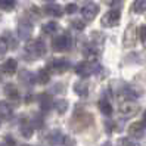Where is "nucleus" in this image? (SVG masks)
<instances>
[{
	"instance_id": "nucleus-1",
	"label": "nucleus",
	"mask_w": 146,
	"mask_h": 146,
	"mask_svg": "<svg viewBox=\"0 0 146 146\" xmlns=\"http://www.w3.org/2000/svg\"><path fill=\"white\" fill-rule=\"evenodd\" d=\"M100 68H102L100 64L94 62V61H83V62L75 65L74 71H75L77 75H80V77H83V78H86V77H90L93 74L99 72Z\"/></svg>"
},
{
	"instance_id": "nucleus-2",
	"label": "nucleus",
	"mask_w": 146,
	"mask_h": 146,
	"mask_svg": "<svg viewBox=\"0 0 146 146\" xmlns=\"http://www.w3.org/2000/svg\"><path fill=\"white\" fill-rule=\"evenodd\" d=\"M25 50L28 52L30 56H33V59L41 58V56H44V55H46V44L43 43V40L36 38V40L30 41L28 44L25 46Z\"/></svg>"
},
{
	"instance_id": "nucleus-3",
	"label": "nucleus",
	"mask_w": 146,
	"mask_h": 146,
	"mask_svg": "<svg viewBox=\"0 0 146 146\" xmlns=\"http://www.w3.org/2000/svg\"><path fill=\"white\" fill-rule=\"evenodd\" d=\"M119 18H121V11L119 9H112V11H109L106 12L104 16H102V25L106 28H111V27H115V25H118L119 22Z\"/></svg>"
},
{
	"instance_id": "nucleus-4",
	"label": "nucleus",
	"mask_w": 146,
	"mask_h": 146,
	"mask_svg": "<svg viewBox=\"0 0 146 146\" xmlns=\"http://www.w3.org/2000/svg\"><path fill=\"white\" fill-rule=\"evenodd\" d=\"M71 44H72V41L68 34H62V36L53 38L52 41V47L56 52H66V50L71 49Z\"/></svg>"
},
{
	"instance_id": "nucleus-5",
	"label": "nucleus",
	"mask_w": 146,
	"mask_h": 146,
	"mask_svg": "<svg viewBox=\"0 0 146 146\" xmlns=\"http://www.w3.org/2000/svg\"><path fill=\"white\" fill-rule=\"evenodd\" d=\"M68 68H70V62L65 61V59H55V61L47 64V70L55 72V74H62Z\"/></svg>"
},
{
	"instance_id": "nucleus-6",
	"label": "nucleus",
	"mask_w": 146,
	"mask_h": 146,
	"mask_svg": "<svg viewBox=\"0 0 146 146\" xmlns=\"http://www.w3.org/2000/svg\"><path fill=\"white\" fill-rule=\"evenodd\" d=\"M33 33V24L27 19H21L18 22V37L21 40H27Z\"/></svg>"
},
{
	"instance_id": "nucleus-7",
	"label": "nucleus",
	"mask_w": 146,
	"mask_h": 146,
	"mask_svg": "<svg viewBox=\"0 0 146 146\" xmlns=\"http://www.w3.org/2000/svg\"><path fill=\"white\" fill-rule=\"evenodd\" d=\"M137 109H139V106H137L134 102L131 100H124L119 104V114H123L124 117H131L137 112Z\"/></svg>"
},
{
	"instance_id": "nucleus-8",
	"label": "nucleus",
	"mask_w": 146,
	"mask_h": 146,
	"mask_svg": "<svg viewBox=\"0 0 146 146\" xmlns=\"http://www.w3.org/2000/svg\"><path fill=\"white\" fill-rule=\"evenodd\" d=\"M98 11H99V7L96 5H94V3H89V5H86L81 9V15H83V18L86 21H92V19L96 18Z\"/></svg>"
},
{
	"instance_id": "nucleus-9",
	"label": "nucleus",
	"mask_w": 146,
	"mask_h": 146,
	"mask_svg": "<svg viewBox=\"0 0 146 146\" xmlns=\"http://www.w3.org/2000/svg\"><path fill=\"white\" fill-rule=\"evenodd\" d=\"M145 131H146V124H143V123H133L128 127V133H130V136H133L134 139L143 137Z\"/></svg>"
},
{
	"instance_id": "nucleus-10",
	"label": "nucleus",
	"mask_w": 146,
	"mask_h": 146,
	"mask_svg": "<svg viewBox=\"0 0 146 146\" xmlns=\"http://www.w3.org/2000/svg\"><path fill=\"white\" fill-rule=\"evenodd\" d=\"M43 12H44L46 15H49V16H56V18H59V16H62L64 9L56 3H50V5H46L44 7H43Z\"/></svg>"
},
{
	"instance_id": "nucleus-11",
	"label": "nucleus",
	"mask_w": 146,
	"mask_h": 146,
	"mask_svg": "<svg viewBox=\"0 0 146 146\" xmlns=\"http://www.w3.org/2000/svg\"><path fill=\"white\" fill-rule=\"evenodd\" d=\"M123 43H124L125 47H131L136 43V34H134V27H133V25H128V27H127V30L124 33Z\"/></svg>"
},
{
	"instance_id": "nucleus-12",
	"label": "nucleus",
	"mask_w": 146,
	"mask_h": 146,
	"mask_svg": "<svg viewBox=\"0 0 146 146\" xmlns=\"http://www.w3.org/2000/svg\"><path fill=\"white\" fill-rule=\"evenodd\" d=\"M12 115H13L12 106L7 104V102L2 100V102H0V117H2L3 119H11Z\"/></svg>"
},
{
	"instance_id": "nucleus-13",
	"label": "nucleus",
	"mask_w": 146,
	"mask_h": 146,
	"mask_svg": "<svg viewBox=\"0 0 146 146\" xmlns=\"http://www.w3.org/2000/svg\"><path fill=\"white\" fill-rule=\"evenodd\" d=\"M74 92L81 98H86L89 94V84L86 81H78L74 84Z\"/></svg>"
},
{
	"instance_id": "nucleus-14",
	"label": "nucleus",
	"mask_w": 146,
	"mask_h": 146,
	"mask_svg": "<svg viewBox=\"0 0 146 146\" xmlns=\"http://www.w3.org/2000/svg\"><path fill=\"white\" fill-rule=\"evenodd\" d=\"M99 109H100V112L109 117L111 114H112V105H111V100H108L106 98H102L99 100Z\"/></svg>"
},
{
	"instance_id": "nucleus-15",
	"label": "nucleus",
	"mask_w": 146,
	"mask_h": 146,
	"mask_svg": "<svg viewBox=\"0 0 146 146\" xmlns=\"http://www.w3.org/2000/svg\"><path fill=\"white\" fill-rule=\"evenodd\" d=\"M5 93L11 100H18L19 99L18 89H16V86H13V84H6L5 86Z\"/></svg>"
},
{
	"instance_id": "nucleus-16",
	"label": "nucleus",
	"mask_w": 146,
	"mask_h": 146,
	"mask_svg": "<svg viewBox=\"0 0 146 146\" xmlns=\"http://www.w3.org/2000/svg\"><path fill=\"white\" fill-rule=\"evenodd\" d=\"M19 131H21V134L25 137V139H30V137L33 136V125L28 121L22 119V121H21V127H19Z\"/></svg>"
},
{
	"instance_id": "nucleus-17",
	"label": "nucleus",
	"mask_w": 146,
	"mask_h": 146,
	"mask_svg": "<svg viewBox=\"0 0 146 146\" xmlns=\"http://www.w3.org/2000/svg\"><path fill=\"white\" fill-rule=\"evenodd\" d=\"M50 108H52V98H50L49 94L43 93L40 96V109L44 111V112H47Z\"/></svg>"
},
{
	"instance_id": "nucleus-18",
	"label": "nucleus",
	"mask_w": 146,
	"mask_h": 146,
	"mask_svg": "<svg viewBox=\"0 0 146 146\" xmlns=\"http://www.w3.org/2000/svg\"><path fill=\"white\" fill-rule=\"evenodd\" d=\"M16 68H18V64H16L15 59H7L6 64L3 65V72L9 74V75H13L16 72Z\"/></svg>"
},
{
	"instance_id": "nucleus-19",
	"label": "nucleus",
	"mask_w": 146,
	"mask_h": 146,
	"mask_svg": "<svg viewBox=\"0 0 146 146\" xmlns=\"http://www.w3.org/2000/svg\"><path fill=\"white\" fill-rule=\"evenodd\" d=\"M37 83H40V84H47L49 83V80H50V71L49 70H40L38 72H37Z\"/></svg>"
},
{
	"instance_id": "nucleus-20",
	"label": "nucleus",
	"mask_w": 146,
	"mask_h": 146,
	"mask_svg": "<svg viewBox=\"0 0 146 146\" xmlns=\"http://www.w3.org/2000/svg\"><path fill=\"white\" fill-rule=\"evenodd\" d=\"M41 30H43V33H44V34H55V33L59 30V25H58L56 22L50 21V22H47V24L43 25Z\"/></svg>"
},
{
	"instance_id": "nucleus-21",
	"label": "nucleus",
	"mask_w": 146,
	"mask_h": 146,
	"mask_svg": "<svg viewBox=\"0 0 146 146\" xmlns=\"http://www.w3.org/2000/svg\"><path fill=\"white\" fill-rule=\"evenodd\" d=\"M131 9H133V12H136V13H143V12H146V0H136V2L133 3V6H131Z\"/></svg>"
},
{
	"instance_id": "nucleus-22",
	"label": "nucleus",
	"mask_w": 146,
	"mask_h": 146,
	"mask_svg": "<svg viewBox=\"0 0 146 146\" xmlns=\"http://www.w3.org/2000/svg\"><path fill=\"white\" fill-rule=\"evenodd\" d=\"M16 5V0H0V9L6 12H11Z\"/></svg>"
},
{
	"instance_id": "nucleus-23",
	"label": "nucleus",
	"mask_w": 146,
	"mask_h": 146,
	"mask_svg": "<svg viewBox=\"0 0 146 146\" xmlns=\"http://www.w3.org/2000/svg\"><path fill=\"white\" fill-rule=\"evenodd\" d=\"M117 145L118 146H139V143H136L134 140L128 139V137H121V139H118Z\"/></svg>"
},
{
	"instance_id": "nucleus-24",
	"label": "nucleus",
	"mask_w": 146,
	"mask_h": 146,
	"mask_svg": "<svg viewBox=\"0 0 146 146\" xmlns=\"http://www.w3.org/2000/svg\"><path fill=\"white\" fill-rule=\"evenodd\" d=\"M55 108H56V111H58L59 114H64L65 111L68 109V102L66 100H62V99L58 100L56 104H55Z\"/></svg>"
},
{
	"instance_id": "nucleus-25",
	"label": "nucleus",
	"mask_w": 146,
	"mask_h": 146,
	"mask_svg": "<svg viewBox=\"0 0 146 146\" xmlns=\"http://www.w3.org/2000/svg\"><path fill=\"white\" fill-rule=\"evenodd\" d=\"M64 139H65V137L59 133V131H53L52 134L49 136V140L53 142V143H61V142H64Z\"/></svg>"
},
{
	"instance_id": "nucleus-26",
	"label": "nucleus",
	"mask_w": 146,
	"mask_h": 146,
	"mask_svg": "<svg viewBox=\"0 0 146 146\" xmlns=\"http://www.w3.org/2000/svg\"><path fill=\"white\" fill-rule=\"evenodd\" d=\"M21 80L25 83V84H27V83H30V84H33L34 81V75L31 74V72H28V71H22L21 72Z\"/></svg>"
},
{
	"instance_id": "nucleus-27",
	"label": "nucleus",
	"mask_w": 146,
	"mask_h": 146,
	"mask_svg": "<svg viewBox=\"0 0 146 146\" xmlns=\"http://www.w3.org/2000/svg\"><path fill=\"white\" fill-rule=\"evenodd\" d=\"M83 53L86 56H90V58H94L98 55V49H94L93 46H87V47H84L83 49Z\"/></svg>"
},
{
	"instance_id": "nucleus-28",
	"label": "nucleus",
	"mask_w": 146,
	"mask_h": 146,
	"mask_svg": "<svg viewBox=\"0 0 146 146\" xmlns=\"http://www.w3.org/2000/svg\"><path fill=\"white\" fill-rule=\"evenodd\" d=\"M6 52H7V43L5 38H0V59L5 56Z\"/></svg>"
},
{
	"instance_id": "nucleus-29",
	"label": "nucleus",
	"mask_w": 146,
	"mask_h": 146,
	"mask_svg": "<svg viewBox=\"0 0 146 146\" xmlns=\"http://www.w3.org/2000/svg\"><path fill=\"white\" fill-rule=\"evenodd\" d=\"M71 27H72V28H75V30H84L86 24H84L83 21H80V19H75V21H72V22H71Z\"/></svg>"
},
{
	"instance_id": "nucleus-30",
	"label": "nucleus",
	"mask_w": 146,
	"mask_h": 146,
	"mask_svg": "<svg viewBox=\"0 0 146 146\" xmlns=\"http://www.w3.org/2000/svg\"><path fill=\"white\" fill-rule=\"evenodd\" d=\"M77 9H78V7H77L75 3H70V5H66V6H65V12H66V13H70V15L75 13Z\"/></svg>"
},
{
	"instance_id": "nucleus-31",
	"label": "nucleus",
	"mask_w": 146,
	"mask_h": 146,
	"mask_svg": "<svg viewBox=\"0 0 146 146\" xmlns=\"http://www.w3.org/2000/svg\"><path fill=\"white\" fill-rule=\"evenodd\" d=\"M139 36H140L142 43H146V25H142L139 28Z\"/></svg>"
},
{
	"instance_id": "nucleus-32",
	"label": "nucleus",
	"mask_w": 146,
	"mask_h": 146,
	"mask_svg": "<svg viewBox=\"0 0 146 146\" xmlns=\"http://www.w3.org/2000/svg\"><path fill=\"white\" fill-rule=\"evenodd\" d=\"M106 3L109 6H114V9H118L119 5H121V0H106Z\"/></svg>"
},
{
	"instance_id": "nucleus-33",
	"label": "nucleus",
	"mask_w": 146,
	"mask_h": 146,
	"mask_svg": "<svg viewBox=\"0 0 146 146\" xmlns=\"http://www.w3.org/2000/svg\"><path fill=\"white\" fill-rule=\"evenodd\" d=\"M6 142H9V145H11V146H12V145H15V142L12 140V137H11V136H7V137H6Z\"/></svg>"
},
{
	"instance_id": "nucleus-34",
	"label": "nucleus",
	"mask_w": 146,
	"mask_h": 146,
	"mask_svg": "<svg viewBox=\"0 0 146 146\" xmlns=\"http://www.w3.org/2000/svg\"><path fill=\"white\" fill-rule=\"evenodd\" d=\"M143 124H146V111H145V112H143V121H142Z\"/></svg>"
},
{
	"instance_id": "nucleus-35",
	"label": "nucleus",
	"mask_w": 146,
	"mask_h": 146,
	"mask_svg": "<svg viewBox=\"0 0 146 146\" xmlns=\"http://www.w3.org/2000/svg\"><path fill=\"white\" fill-rule=\"evenodd\" d=\"M102 146H111V143H104V145H102Z\"/></svg>"
},
{
	"instance_id": "nucleus-36",
	"label": "nucleus",
	"mask_w": 146,
	"mask_h": 146,
	"mask_svg": "<svg viewBox=\"0 0 146 146\" xmlns=\"http://www.w3.org/2000/svg\"><path fill=\"white\" fill-rule=\"evenodd\" d=\"M0 146H6V145H5V143H0Z\"/></svg>"
},
{
	"instance_id": "nucleus-37",
	"label": "nucleus",
	"mask_w": 146,
	"mask_h": 146,
	"mask_svg": "<svg viewBox=\"0 0 146 146\" xmlns=\"http://www.w3.org/2000/svg\"><path fill=\"white\" fill-rule=\"evenodd\" d=\"M22 146H30V145H22Z\"/></svg>"
},
{
	"instance_id": "nucleus-38",
	"label": "nucleus",
	"mask_w": 146,
	"mask_h": 146,
	"mask_svg": "<svg viewBox=\"0 0 146 146\" xmlns=\"http://www.w3.org/2000/svg\"><path fill=\"white\" fill-rule=\"evenodd\" d=\"M47 2H53V0H47Z\"/></svg>"
}]
</instances>
